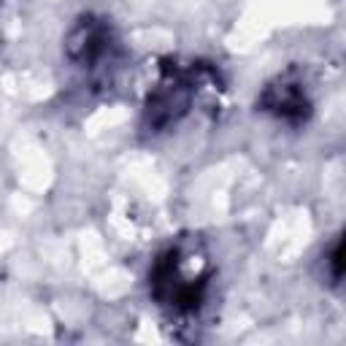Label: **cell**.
<instances>
[{
	"label": "cell",
	"mask_w": 346,
	"mask_h": 346,
	"mask_svg": "<svg viewBox=\"0 0 346 346\" xmlns=\"http://www.w3.org/2000/svg\"><path fill=\"white\" fill-rule=\"evenodd\" d=\"M333 265H335V276H341V244H338L335 254H333Z\"/></svg>",
	"instance_id": "cell-1"
}]
</instances>
